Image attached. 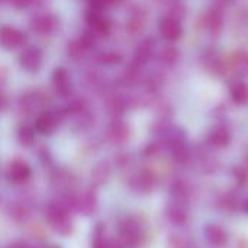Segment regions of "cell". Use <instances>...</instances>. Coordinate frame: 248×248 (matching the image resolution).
<instances>
[{
  "instance_id": "1",
  "label": "cell",
  "mask_w": 248,
  "mask_h": 248,
  "mask_svg": "<svg viewBox=\"0 0 248 248\" xmlns=\"http://www.w3.org/2000/svg\"><path fill=\"white\" fill-rule=\"evenodd\" d=\"M45 217H46V221H48L49 227L52 228V231H55L60 235L71 234L73 221H71V217L64 205L57 203V202L49 203L45 209Z\"/></svg>"
},
{
  "instance_id": "2",
  "label": "cell",
  "mask_w": 248,
  "mask_h": 248,
  "mask_svg": "<svg viewBox=\"0 0 248 248\" xmlns=\"http://www.w3.org/2000/svg\"><path fill=\"white\" fill-rule=\"evenodd\" d=\"M119 243L125 247H135L141 237H142V230L140 222L135 218H124L119 222Z\"/></svg>"
},
{
  "instance_id": "3",
  "label": "cell",
  "mask_w": 248,
  "mask_h": 248,
  "mask_svg": "<svg viewBox=\"0 0 248 248\" xmlns=\"http://www.w3.org/2000/svg\"><path fill=\"white\" fill-rule=\"evenodd\" d=\"M71 205L84 215H92L97 209V199L92 192H83L78 196L71 198Z\"/></svg>"
},
{
  "instance_id": "4",
  "label": "cell",
  "mask_w": 248,
  "mask_h": 248,
  "mask_svg": "<svg viewBox=\"0 0 248 248\" xmlns=\"http://www.w3.org/2000/svg\"><path fill=\"white\" fill-rule=\"evenodd\" d=\"M203 234L208 244L214 248H222L228 241V234L219 224H208Z\"/></svg>"
},
{
  "instance_id": "5",
  "label": "cell",
  "mask_w": 248,
  "mask_h": 248,
  "mask_svg": "<svg viewBox=\"0 0 248 248\" xmlns=\"http://www.w3.org/2000/svg\"><path fill=\"white\" fill-rule=\"evenodd\" d=\"M19 64L26 71H38L42 65V52L35 46L26 48L19 55Z\"/></svg>"
},
{
  "instance_id": "6",
  "label": "cell",
  "mask_w": 248,
  "mask_h": 248,
  "mask_svg": "<svg viewBox=\"0 0 248 248\" xmlns=\"http://www.w3.org/2000/svg\"><path fill=\"white\" fill-rule=\"evenodd\" d=\"M31 177V167L22 161V160H15L9 164L7 169V179L15 183V185H22Z\"/></svg>"
},
{
  "instance_id": "7",
  "label": "cell",
  "mask_w": 248,
  "mask_h": 248,
  "mask_svg": "<svg viewBox=\"0 0 248 248\" xmlns=\"http://www.w3.org/2000/svg\"><path fill=\"white\" fill-rule=\"evenodd\" d=\"M131 187L138 193H150L155 187V177L151 171H140L131 179Z\"/></svg>"
},
{
  "instance_id": "8",
  "label": "cell",
  "mask_w": 248,
  "mask_h": 248,
  "mask_svg": "<svg viewBox=\"0 0 248 248\" xmlns=\"http://www.w3.org/2000/svg\"><path fill=\"white\" fill-rule=\"evenodd\" d=\"M160 33L167 41H177L182 36L183 29H182L180 22L176 17L167 16V17L161 19V22H160Z\"/></svg>"
},
{
  "instance_id": "9",
  "label": "cell",
  "mask_w": 248,
  "mask_h": 248,
  "mask_svg": "<svg viewBox=\"0 0 248 248\" xmlns=\"http://www.w3.org/2000/svg\"><path fill=\"white\" fill-rule=\"evenodd\" d=\"M25 36L20 31L12 26H3L0 29V45L10 49V48H17L23 44Z\"/></svg>"
},
{
  "instance_id": "10",
  "label": "cell",
  "mask_w": 248,
  "mask_h": 248,
  "mask_svg": "<svg viewBox=\"0 0 248 248\" xmlns=\"http://www.w3.org/2000/svg\"><path fill=\"white\" fill-rule=\"evenodd\" d=\"M208 141L215 148H224L231 142V132L227 126L222 125L214 126L208 135Z\"/></svg>"
},
{
  "instance_id": "11",
  "label": "cell",
  "mask_w": 248,
  "mask_h": 248,
  "mask_svg": "<svg viewBox=\"0 0 248 248\" xmlns=\"http://www.w3.org/2000/svg\"><path fill=\"white\" fill-rule=\"evenodd\" d=\"M167 218L174 225H179V227L185 225L187 222V212H186L185 203L171 202V205L167 208Z\"/></svg>"
},
{
  "instance_id": "12",
  "label": "cell",
  "mask_w": 248,
  "mask_h": 248,
  "mask_svg": "<svg viewBox=\"0 0 248 248\" xmlns=\"http://www.w3.org/2000/svg\"><path fill=\"white\" fill-rule=\"evenodd\" d=\"M58 126V119L52 113H42L36 119V129L41 134H51L57 129Z\"/></svg>"
},
{
  "instance_id": "13",
  "label": "cell",
  "mask_w": 248,
  "mask_h": 248,
  "mask_svg": "<svg viewBox=\"0 0 248 248\" xmlns=\"http://www.w3.org/2000/svg\"><path fill=\"white\" fill-rule=\"evenodd\" d=\"M231 67L238 74L246 77L248 76V52L238 51L231 57Z\"/></svg>"
},
{
  "instance_id": "14",
  "label": "cell",
  "mask_w": 248,
  "mask_h": 248,
  "mask_svg": "<svg viewBox=\"0 0 248 248\" xmlns=\"http://www.w3.org/2000/svg\"><path fill=\"white\" fill-rule=\"evenodd\" d=\"M32 28L39 32V33H49L54 31L55 28V20L52 16L49 15H44V16H38L33 19V23H32Z\"/></svg>"
},
{
  "instance_id": "15",
  "label": "cell",
  "mask_w": 248,
  "mask_h": 248,
  "mask_svg": "<svg viewBox=\"0 0 248 248\" xmlns=\"http://www.w3.org/2000/svg\"><path fill=\"white\" fill-rule=\"evenodd\" d=\"M128 126L122 122V121H115L109 129V135L112 138V141L115 142H124L128 138Z\"/></svg>"
},
{
  "instance_id": "16",
  "label": "cell",
  "mask_w": 248,
  "mask_h": 248,
  "mask_svg": "<svg viewBox=\"0 0 248 248\" xmlns=\"http://www.w3.org/2000/svg\"><path fill=\"white\" fill-rule=\"evenodd\" d=\"M231 97L235 103L238 105H246L248 103V86L246 83L237 81L231 87Z\"/></svg>"
},
{
  "instance_id": "17",
  "label": "cell",
  "mask_w": 248,
  "mask_h": 248,
  "mask_svg": "<svg viewBox=\"0 0 248 248\" xmlns=\"http://www.w3.org/2000/svg\"><path fill=\"white\" fill-rule=\"evenodd\" d=\"M109 174H110L109 164L105 163V161H102V163H99V164L94 167V170L92 171V179H93V182H94L96 185H103V183L108 180Z\"/></svg>"
},
{
  "instance_id": "18",
  "label": "cell",
  "mask_w": 248,
  "mask_h": 248,
  "mask_svg": "<svg viewBox=\"0 0 248 248\" xmlns=\"http://www.w3.org/2000/svg\"><path fill=\"white\" fill-rule=\"evenodd\" d=\"M52 80H54V84L60 90H65L70 86V76H68L65 68H57L54 76H52Z\"/></svg>"
},
{
  "instance_id": "19",
  "label": "cell",
  "mask_w": 248,
  "mask_h": 248,
  "mask_svg": "<svg viewBox=\"0 0 248 248\" xmlns=\"http://www.w3.org/2000/svg\"><path fill=\"white\" fill-rule=\"evenodd\" d=\"M74 180H71V174H67V173H58L54 180H52V185L54 187L60 189V190H68L71 189Z\"/></svg>"
},
{
  "instance_id": "20",
  "label": "cell",
  "mask_w": 248,
  "mask_h": 248,
  "mask_svg": "<svg viewBox=\"0 0 248 248\" xmlns=\"http://www.w3.org/2000/svg\"><path fill=\"white\" fill-rule=\"evenodd\" d=\"M92 32L96 33L97 36H106L110 32V23L105 17H99L92 23Z\"/></svg>"
},
{
  "instance_id": "21",
  "label": "cell",
  "mask_w": 248,
  "mask_h": 248,
  "mask_svg": "<svg viewBox=\"0 0 248 248\" xmlns=\"http://www.w3.org/2000/svg\"><path fill=\"white\" fill-rule=\"evenodd\" d=\"M219 205H221V208H222L224 211L235 212V211L238 209V199H237V196H235V195H232V193H227V195H224V196H222V199H221Z\"/></svg>"
},
{
  "instance_id": "22",
  "label": "cell",
  "mask_w": 248,
  "mask_h": 248,
  "mask_svg": "<svg viewBox=\"0 0 248 248\" xmlns=\"http://www.w3.org/2000/svg\"><path fill=\"white\" fill-rule=\"evenodd\" d=\"M169 246H170V248H195L193 241L185 235H171Z\"/></svg>"
},
{
  "instance_id": "23",
  "label": "cell",
  "mask_w": 248,
  "mask_h": 248,
  "mask_svg": "<svg viewBox=\"0 0 248 248\" xmlns=\"http://www.w3.org/2000/svg\"><path fill=\"white\" fill-rule=\"evenodd\" d=\"M93 248H122V244L119 240H110L105 235H99L93 241Z\"/></svg>"
},
{
  "instance_id": "24",
  "label": "cell",
  "mask_w": 248,
  "mask_h": 248,
  "mask_svg": "<svg viewBox=\"0 0 248 248\" xmlns=\"http://www.w3.org/2000/svg\"><path fill=\"white\" fill-rule=\"evenodd\" d=\"M222 25V17L218 12H212L208 16V28H211V31H218Z\"/></svg>"
},
{
  "instance_id": "25",
  "label": "cell",
  "mask_w": 248,
  "mask_h": 248,
  "mask_svg": "<svg viewBox=\"0 0 248 248\" xmlns=\"http://www.w3.org/2000/svg\"><path fill=\"white\" fill-rule=\"evenodd\" d=\"M19 140H20V142H22V144L29 145V144L32 142V140H33V134H32V131H31L29 128H22V129L19 131Z\"/></svg>"
},
{
  "instance_id": "26",
  "label": "cell",
  "mask_w": 248,
  "mask_h": 248,
  "mask_svg": "<svg viewBox=\"0 0 248 248\" xmlns=\"http://www.w3.org/2000/svg\"><path fill=\"white\" fill-rule=\"evenodd\" d=\"M161 57L166 62H174L176 58H177V51L171 46H167L163 52H161Z\"/></svg>"
},
{
  "instance_id": "27",
  "label": "cell",
  "mask_w": 248,
  "mask_h": 248,
  "mask_svg": "<svg viewBox=\"0 0 248 248\" xmlns=\"http://www.w3.org/2000/svg\"><path fill=\"white\" fill-rule=\"evenodd\" d=\"M83 46L77 42V44H71V45H68V54L74 58V60H77L81 54H83Z\"/></svg>"
},
{
  "instance_id": "28",
  "label": "cell",
  "mask_w": 248,
  "mask_h": 248,
  "mask_svg": "<svg viewBox=\"0 0 248 248\" xmlns=\"http://www.w3.org/2000/svg\"><path fill=\"white\" fill-rule=\"evenodd\" d=\"M118 1H121V0H92V4H93V7H96V9H102V7H105V6L115 4V3H118Z\"/></svg>"
},
{
  "instance_id": "29",
  "label": "cell",
  "mask_w": 248,
  "mask_h": 248,
  "mask_svg": "<svg viewBox=\"0 0 248 248\" xmlns=\"http://www.w3.org/2000/svg\"><path fill=\"white\" fill-rule=\"evenodd\" d=\"M32 3V0H13V4L17 7V9H23V7H28L29 4Z\"/></svg>"
},
{
  "instance_id": "30",
  "label": "cell",
  "mask_w": 248,
  "mask_h": 248,
  "mask_svg": "<svg viewBox=\"0 0 248 248\" xmlns=\"http://www.w3.org/2000/svg\"><path fill=\"white\" fill-rule=\"evenodd\" d=\"M7 248H29L26 244H23V243H13L12 246H9Z\"/></svg>"
},
{
  "instance_id": "31",
  "label": "cell",
  "mask_w": 248,
  "mask_h": 248,
  "mask_svg": "<svg viewBox=\"0 0 248 248\" xmlns=\"http://www.w3.org/2000/svg\"><path fill=\"white\" fill-rule=\"evenodd\" d=\"M243 211H244L246 214H248V199H246L244 203H243Z\"/></svg>"
}]
</instances>
